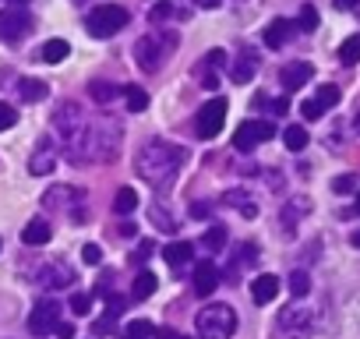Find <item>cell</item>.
<instances>
[{"mask_svg":"<svg viewBox=\"0 0 360 339\" xmlns=\"http://www.w3.org/2000/svg\"><path fill=\"white\" fill-rule=\"evenodd\" d=\"M53 127H57V134L64 138L71 162H103V159H113V155H117L120 134L110 138V124H92L75 103L57 106Z\"/></svg>","mask_w":360,"mask_h":339,"instance_id":"obj_1","label":"cell"},{"mask_svg":"<svg viewBox=\"0 0 360 339\" xmlns=\"http://www.w3.org/2000/svg\"><path fill=\"white\" fill-rule=\"evenodd\" d=\"M180 162H184V148L173 145V141H159V138L145 141V145L138 148V155H134V170L141 174V181L152 184V188L173 184Z\"/></svg>","mask_w":360,"mask_h":339,"instance_id":"obj_2","label":"cell"},{"mask_svg":"<svg viewBox=\"0 0 360 339\" xmlns=\"http://www.w3.org/2000/svg\"><path fill=\"white\" fill-rule=\"evenodd\" d=\"M195 328L202 339H230L237 332V314L230 304H209L205 311H198Z\"/></svg>","mask_w":360,"mask_h":339,"instance_id":"obj_3","label":"cell"},{"mask_svg":"<svg viewBox=\"0 0 360 339\" xmlns=\"http://www.w3.org/2000/svg\"><path fill=\"white\" fill-rule=\"evenodd\" d=\"M131 22V15L120 8V4H103V8H96L92 15H89V32L96 36V39H106V36H117L124 25Z\"/></svg>","mask_w":360,"mask_h":339,"instance_id":"obj_4","label":"cell"},{"mask_svg":"<svg viewBox=\"0 0 360 339\" xmlns=\"http://www.w3.org/2000/svg\"><path fill=\"white\" fill-rule=\"evenodd\" d=\"M176 46V39H169L166 43V36H141L138 39V46H134V57H138V64H141V71H159L162 68V60H166V50H173Z\"/></svg>","mask_w":360,"mask_h":339,"instance_id":"obj_5","label":"cell"},{"mask_svg":"<svg viewBox=\"0 0 360 339\" xmlns=\"http://www.w3.org/2000/svg\"><path fill=\"white\" fill-rule=\"evenodd\" d=\"M269 138H276V124L255 117V120H244V124L237 127L233 145H237V152H251L255 145H262V141H269Z\"/></svg>","mask_w":360,"mask_h":339,"instance_id":"obj_6","label":"cell"},{"mask_svg":"<svg viewBox=\"0 0 360 339\" xmlns=\"http://www.w3.org/2000/svg\"><path fill=\"white\" fill-rule=\"evenodd\" d=\"M223 120H226V99H209L198 117H195V131L198 138H216L223 131Z\"/></svg>","mask_w":360,"mask_h":339,"instance_id":"obj_7","label":"cell"},{"mask_svg":"<svg viewBox=\"0 0 360 339\" xmlns=\"http://www.w3.org/2000/svg\"><path fill=\"white\" fill-rule=\"evenodd\" d=\"M32 29V18L22 8H8L0 11V43H22Z\"/></svg>","mask_w":360,"mask_h":339,"instance_id":"obj_8","label":"cell"},{"mask_svg":"<svg viewBox=\"0 0 360 339\" xmlns=\"http://www.w3.org/2000/svg\"><path fill=\"white\" fill-rule=\"evenodd\" d=\"M57 314H60L57 300H39L32 307V314H29V332L32 335H50L53 325H57Z\"/></svg>","mask_w":360,"mask_h":339,"instance_id":"obj_9","label":"cell"},{"mask_svg":"<svg viewBox=\"0 0 360 339\" xmlns=\"http://www.w3.org/2000/svg\"><path fill=\"white\" fill-rule=\"evenodd\" d=\"M311 325H314V314L307 307H286L279 314V332L283 335H307Z\"/></svg>","mask_w":360,"mask_h":339,"instance_id":"obj_10","label":"cell"},{"mask_svg":"<svg viewBox=\"0 0 360 339\" xmlns=\"http://www.w3.org/2000/svg\"><path fill=\"white\" fill-rule=\"evenodd\" d=\"M335 103H339V89H335V85H321L314 99H304L300 113H304L307 120H321V113H325V110H332Z\"/></svg>","mask_w":360,"mask_h":339,"instance_id":"obj_11","label":"cell"},{"mask_svg":"<svg viewBox=\"0 0 360 339\" xmlns=\"http://www.w3.org/2000/svg\"><path fill=\"white\" fill-rule=\"evenodd\" d=\"M216 286H219V269H216V262H198V265H195V279H191L195 297H212Z\"/></svg>","mask_w":360,"mask_h":339,"instance_id":"obj_12","label":"cell"},{"mask_svg":"<svg viewBox=\"0 0 360 339\" xmlns=\"http://www.w3.org/2000/svg\"><path fill=\"white\" fill-rule=\"evenodd\" d=\"M53 162H57V148L50 145V138H39V141H36V152H32V159H29L32 177L53 174Z\"/></svg>","mask_w":360,"mask_h":339,"instance_id":"obj_13","label":"cell"},{"mask_svg":"<svg viewBox=\"0 0 360 339\" xmlns=\"http://www.w3.org/2000/svg\"><path fill=\"white\" fill-rule=\"evenodd\" d=\"M255 75H258V53L244 46V50L237 53V60H233V68H230V78H233L237 85H248V82H251Z\"/></svg>","mask_w":360,"mask_h":339,"instance_id":"obj_14","label":"cell"},{"mask_svg":"<svg viewBox=\"0 0 360 339\" xmlns=\"http://www.w3.org/2000/svg\"><path fill=\"white\" fill-rule=\"evenodd\" d=\"M71 283H75V269L64 265V262H50V265L39 272V286H53V290H60V286H71Z\"/></svg>","mask_w":360,"mask_h":339,"instance_id":"obj_15","label":"cell"},{"mask_svg":"<svg viewBox=\"0 0 360 339\" xmlns=\"http://www.w3.org/2000/svg\"><path fill=\"white\" fill-rule=\"evenodd\" d=\"M311 75H314V68L307 60H293L279 71V82H283V89H300V85L311 82Z\"/></svg>","mask_w":360,"mask_h":339,"instance_id":"obj_16","label":"cell"},{"mask_svg":"<svg viewBox=\"0 0 360 339\" xmlns=\"http://www.w3.org/2000/svg\"><path fill=\"white\" fill-rule=\"evenodd\" d=\"M50 237H53V226H50L46 219H29L25 230H22V241H25L29 248H43Z\"/></svg>","mask_w":360,"mask_h":339,"instance_id":"obj_17","label":"cell"},{"mask_svg":"<svg viewBox=\"0 0 360 339\" xmlns=\"http://www.w3.org/2000/svg\"><path fill=\"white\" fill-rule=\"evenodd\" d=\"M290 36H293V22L276 18V22L265 29V46H269V50H279V46H286V43H290Z\"/></svg>","mask_w":360,"mask_h":339,"instance_id":"obj_18","label":"cell"},{"mask_svg":"<svg viewBox=\"0 0 360 339\" xmlns=\"http://www.w3.org/2000/svg\"><path fill=\"white\" fill-rule=\"evenodd\" d=\"M223 205H230V209H237V212H240L244 219H255V216H258V205H255V198H251L248 191H237V188L223 195Z\"/></svg>","mask_w":360,"mask_h":339,"instance_id":"obj_19","label":"cell"},{"mask_svg":"<svg viewBox=\"0 0 360 339\" xmlns=\"http://www.w3.org/2000/svg\"><path fill=\"white\" fill-rule=\"evenodd\" d=\"M251 297H255V304L276 300V297H279V279H276V276H258V279L251 283Z\"/></svg>","mask_w":360,"mask_h":339,"instance_id":"obj_20","label":"cell"},{"mask_svg":"<svg viewBox=\"0 0 360 339\" xmlns=\"http://www.w3.org/2000/svg\"><path fill=\"white\" fill-rule=\"evenodd\" d=\"M191 255H195V244H191V241H176V244H166V251H162V258L169 262V269H184Z\"/></svg>","mask_w":360,"mask_h":339,"instance_id":"obj_21","label":"cell"},{"mask_svg":"<svg viewBox=\"0 0 360 339\" xmlns=\"http://www.w3.org/2000/svg\"><path fill=\"white\" fill-rule=\"evenodd\" d=\"M43 202H46L50 209H64V205H71V202H82V191H78V188L57 184V188H50V191L43 195Z\"/></svg>","mask_w":360,"mask_h":339,"instance_id":"obj_22","label":"cell"},{"mask_svg":"<svg viewBox=\"0 0 360 339\" xmlns=\"http://www.w3.org/2000/svg\"><path fill=\"white\" fill-rule=\"evenodd\" d=\"M18 96H22L25 103H43V99L50 96V89H46V82H39V78H22V82H18Z\"/></svg>","mask_w":360,"mask_h":339,"instance_id":"obj_23","label":"cell"},{"mask_svg":"<svg viewBox=\"0 0 360 339\" xmlns=\"http://www.w3.org/2000/svg\"><path fill=\"white\" fill-rule=\"evenodd\" d=\"M155 293V276L152 272H138L134 276V286H131V297L134 300H148Z\"/></svg>","mask_w":360,"mask_h":339,"instance_id":"obj_24","label":"cell"},{"mask_svg":"<svg viewBox=\"0 0 360 339\" xmlns=\"http://www.w3.org/2000/svg\"><path fill=\"white\" fill-rule=\"evenodd\" d=\"M283 141H286L290 152H304V148H307V131H304L300 124H290V127L283 131Z\"/></svg>","mask_w":360,"mask_h":339,"instance_id":"obj_25","label":"cell"},{"mask_svg":"<svg viewBox=\"0 0 360 339\" xmlns=\"http://www.w3.org/2000/svg\"><path fill=\"white\" fill-rule=\"evenodd\" d=\"M68 53H71L68 39H50V43L43 46V60H46V64H60Z\"/></svg>","mask_w":360,"mask_h":339,"instance_id":"obj_26","label":"cell"},{"mask_svg":"<svg viewBox=\"0 0 360 339\" xmlns=\"http://www.w3.org/2000/svg\"><path fill=\"white\" fill-rule=\"evenodd\" d=\"M339 60H342L346 68H353V64L360 60V32H353V36L339 46Z\"/></svg>","mask_w":360,"mask_h":339,"instance_id":"obj_27","label":"cell"},{"mask_svg":"<svg viewBox=\"0 0 360 339\" xmlns=\"http://www.w3.org/2000/svg\"><path fill=\"white\" fill-rule=\"evenodd\" d=\"M89 96H92L96 103H113V99L120 96V89L110 85V82H92V85H89Z\"/></svg>","mask_w":360,"mask_h":339,"instance_id":"obj_28","label":"cell"},{"mask_svg":"<svg viewBox=\"0 0 360 339\" xmlns=\"http://www.w3.org/2000/svg\"><path fill=\"white\" fill-rule=\"evenodd\" d=\"M120 92H124V99H127V110H131V113H138V110H145V106H148V96H145L138 85H127V89H120Z\"/></svg>","mask_w":360,"mask_h":339,"instance_id":"obj_29","label":"cell"},{"mask_svg":"<svg viewBox=\"0 0 360 339\" xmlns=\"http://www.w3.org/2000/svg\"><path fill=\"white\" fill-rule=\"evenodd\" d=\"M113 209H117L120 216L134 212V209H138V195H134L131 188H120V191H117V202H113Z\"/></svg>","mask_w":360,"mask_h":339,"instance_id":"obj_30","label":"cell"},{"mask_svg":"<svg viewBox=\"0 0 360 339\" xmlns=\"http://www.w3.org/2000/svg\"><path fill=\"white\" fill-rule=\"evenodd\" d=\"M307 290H311V276H307L304 269L290 272V293H293V297H307Z\"/></svg>","mask_w":360,"mask_h":339,"instance_id":"obj_31","label":"cell"},{"mask_svg":"<svg viewBox=\"0 0 360 339\" xmlns=\"http://www.w3.org/2000/svg\"><path fill=\"white\" fill-rule=\"evenodd\" d=\"M155 328H152V321H145V318H138V321H131L127 328H124V339H148Z\"/></svg>","mask_w":360,"mask_h":339,"instance_id":"obj_32","label":"cell"},{"mask_svg":"<svg viewBox=\"0 0 360 339\" xmlns=\"http://www.w3.org/2000/svg\"><path fill=\"white\" fill-rule=\"evenodd\" d=\"M202 244H205L209 251H223V248H226V230H223V226H212V230L205 234Z\"/></svg>","mask_w":360,"mask_h":339,"instance_id":"obj_33","label":"cell"},{"mask_svg":"<svg viewBox=\"0 0 360 339\" xmlns=\"http://www.w3.org/2000/svg\"><path fill=\"white\" fill-rule=\"evenodd\" d=\"M297 205H286V212H283V223L290 226V223H297V216H304L307 209H311V202L307 198H293Z\"/></svg>","mask_w":360,"mask_h":339,"instance_id":"obj_34","label":"cell"},{"mask_svg":"<svg viewBox=\"0 0 360 339\" xmlns=\"http://www.w3.org/2000/svg\"><path fill=\"white\" fill-rule=\"evenodd\" d=\"M18 124V110L11 106V103H0V131H8V127H15Z\"/></svg>","mask_w":360,"mask_h":339,"instance_id":"obj_35","label":"cell"},{"mask_svg":"<svg viewBox=\"0 0 360 339\" xmlns=\"http://www.w3.org/2000/svg\"><path fill=\"white\" fill-rule=\"evenodd\" d=\"M300 29H304V32L318 29V11H314L311 4H304V11H300Z\"/></svg>","mask_w":360,"mask_h":339,"instance_id":"obj_36","label":"cell"},{"mask_svg":"<svg viewBox=\"0 0 360 339\" xmlns=\"http://www.w3.org/2000/svg\"><path fill=\"white\" fill-rule=\"evenodd\" d=\"M180 11L173 8V4H155L152 8V22H166V18H176Z\"/></svg>","mask_w":360,"mask_h":339,"instance_id":"obj_37","label":"cell"},{"mask_svg":"<svg viewBox=\"0 0 360 339\" xmlns=\"http://www.w3.org/2000/svg\"><path fill=\"white\" fill-rule=\"evenodd\" d=\"M89 307H92V297L89 293H75L71 297V311L75 314H89Z\"/></svg>","mask_w":360,"mask_h":339,"instance_id":"obj_38","label":"cell"},{"mask_svg":"<svg viewBox=\"0 0 360 339\" xmlns=\"http://www.w3.org/2000/svg\"><path fill=\"white\" fill-rule=\"evenodd\" d=\"M148 216H152V223H159V226H166V230H173V226H176V223H173V216H169V212H162L159 205H155Z\"/></svg>","mask_w":360,"mask_h":339,"instance_id":"obj_39","label":"cell"},{"mask_svg":"<svg viewBox=\"0 0 360 339\" xmlns=\"http://www.w3.org/2000/svg\"><path fill=\"white\" fill-rule=\"evenodd\" d=\"M258 103H262V106H269V110H272V113H279V117L290 110V103H286V99H265V96H262Z\"/></svg>","mask_w":360,"mask_h":339,"instance_id":"obj_40","label":"cell"},{"mask_svg":"<svg viewBox=\"0 0 360 339\" xmlns=\"http://www.w3.org/2000/svg\"><path fill=\"white\" fill-rule=\"evenodd\" d=\"M356 188V177H335L332 181V191H339V195H346V191H353Z\"/></svg>","mask_w":360,"mask_h":339,"instance_id":"obj_41","label":"cell"},{"mask_svg":"<svg viewBox=\"0 0 360 339\" xmlns=\"http://www.w3.org/2000/svg\"><path fill=\"white\" fill-rule=\"evenodd\" d=\"M99 258H103V255H99L96 244H85V248H82V262H85V265H99Z\"/></svg>","mask_w":360,"mask_h":339,"instance_id":"obj_42","label":"cell"},{"mask_svg":"<svg viewBox=\"0 0 360 339\" xmlns=\"http://www.w3.org/2000/svg\"><path fill=\"white\" fill-rule=\"evenodd\" d=\"M152 335H155V339H188L184 332H176V328H155Z\"/></svg>","mask_w":360,"mask_h":339,"instance_id":"obj_43","label":"cell"},{"mask_svg":"<svg viewBox=\"0 0 360 339\" xmlns=\"http://www.w3.org/2000/svg\"><path fill=\"white\" fill-rule=\"evenodd\" d=\"M191 216H202L205 219V216H212V205L209 202H198V205H191Z\"/></svg>","mask_w":360,"mask_h":339,"instance_id":"obj_44","label":"cell"},{"mask_svg":"<svg viewBox=\"0 0 360 339\" xmlns=\"http://www.w3.org/2000/svg\"><path fill=\"white\" fill-rule=\"evenodd\" d=\"M148 251H152V241H141V244H138V251H134L131 258H134V262H141V258H145Z\"/></svg>","mask_w":360,"mask_h":339,"instance_id":"obj_45","label":"cell"},{"mask_svg":"<svg viewBox=\"0 0 360 339\" xmlns=\"http://www.w3.org/2000/svg\"><path fill=\"white\" fill-rule=\"evenodd\" d=\"M53 328H57V335H60V339H71V335H75V328H71L68 321H57Z\"/></svg>","mask_w":360,"mask_h":339,"instance_id":"obj_46","label":"cell"},{"mask_svg":"<svg viewBox=\"0 0 360 339\" xmlns=\"http://www.w3.org/2000/svg\"><path fill=\"white\" fill-rule=\"evenodd\" d=\"M195 4H198V8H205V11H212V8H219V4H223V0H195Z\"/></svg>","mask_w":360,"mask_h":339,"instance_id":"obj_47","label":"cell"},{"mask_svg":"<svg viewBox=\"0 0 360 339\" xmlns=\"http://www.w3.org/2000/svg\"><path fill=\"white\" fill-rule=\"evenodd\" d=\"M342 216H360V191H356V202H353V205H349Z\"/></svg>","mask_w":360,"mask_h":339,"instance_id":"obj_48","label":"cell"},{"mask_svg":"<svg viewBox=\"0 0 360 339\" xmlns=\"http://www.w3.org/2000/svg\"><path fill=\"white\" fill-rule=\"evenodd\" d=\"M353 4H360V0H335V8H342V11H346V8H353Z\"/></svg>","mask_w":360,"mask_h":339,"instance_id":"obj_49","label":"cell"},{"mask_svg":"<svg viewBox=\"0 0 360 339\" xmlns=\"http://www.w3.org/2000/svg\"><path fill=\"white\" fill-rule=\"evenodd\" d=\"M349 244H353V248H360V230H353V234H349Z\"/></svg>","mask_w":360,"mask_h":339,"instance_id":"obj_50","label":"cell"},{"mask_svg":"<svg viewBox=\"0 0 360 339\" xmlns=\"http://www.w3.org/2000/svg\"><path fill=\"white\" fill-rule=\"evenodd\" d=\"M353 127H356V134H360V113H356V117H353Z\"/></svg>","mask_w":360,"mask_h":339,"instance_id":"obj_51","label":"cell"},{"mask_svg":"<svg viewBox=\"0 0 360 339\" xmlns=\"http://www.w3.org/2000/svg\"><path fill=\"white\" fill-rule=\"evenodd\" d=\"M8 4H25V0H8Z\"/></svg>","mask_w":360,"mask_h":339,"instance_id":"obj_52","label":"cell"}]
</instances>
